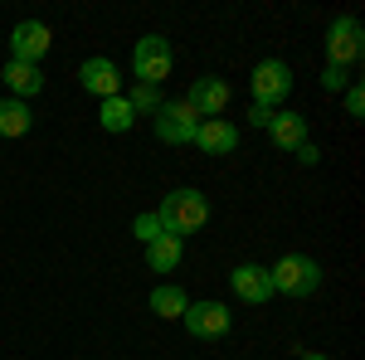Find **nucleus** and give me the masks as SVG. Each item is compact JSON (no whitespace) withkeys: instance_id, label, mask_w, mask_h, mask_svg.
<instances>
[{"instance_id":"39448f33","label":"nucleus","mask_w":365,"mask_h":360,"mask_svg":"<svg viewBox=\"0 0 365 360\" xmlns=\"http://www.w3.org/2000/svg\"><path fill=\"white\" fill-rule=\"evenodd\" d=\"M327 54H331V63H341V68H351V63H356V58L365 54L361 20H351V15H341V20H331V29H327Z\"/></svg>"},{"instance_id":"6e6552de","label":"nucleus","mask_w":365,"mask_h":360,"mask_svg":"<svg viewBox=\"0 0 365 360\" xmlns=\"http://www.w3.org/2000/svg\"><path fill=\"white\" fill-rule=\"evenodd\" d=\"M180 322H185V331L200 336V341H220V336L229 331V312L220 302H190Z\"/></svg>"},{"instance_id":"1a4fd4ad","label":"nucleus","mask_w":365,"mask_h":360,"mask_svg":"<svg viewBox=\"0 0 365 360\" xmlns=\"http://www.w3.org/2000/svg\"><path fill=\"white\" fill-rule=\"evenodd\" d=\"M229 282H234V292L253 307L273 297V277H268V268H258V263H239V268L229 273Z\"/></svg>"},{"instance_id":"2eb2a0df","label":"nucleus","mask_w":365,"mask_h":360,"mask_svg":"<svg viewBox=\"0 0 365 360\" xmlns=\"http://www.w3.org/2000/svg\"><path fill=\"white\" fill-rule=\"evenodd\" d=\"M180 253H185V244L175 234H161L146 244V263H151V273H170V268H180Z\"/></svg>"},{"instance_id":"20e7f679","label":"nucleus","mask_w":365,"mask_h":360,"mask_svg":"<svg viewBox=\"0 0 365 360\" xmlns=\"http://www.w3.org/2000/svg\"><path fill=\"white\" fill-rule=\"evenodd\" d=\"M253 103L258 108H273V103H282L287 93H292V68L282 63V58H263L258 68H253Z\"/></svg>"},{"instance_id":"f03ea898","label":"nucleus","mask_w":365,"mask_h":360,"mask_svg":"<svg viewBox=\"0 0 365 360\" xmlns=\"http://www.w3.org/2000/svg\"><path fill=\"white\" fill-rule=\"evenodd\" d=\"M268 277H273V292H287V297H312V292L322 287V268H317L312 258H302V253L278 258V263L268 268Z\"/></svg>"},{"instance_id":"b1692460","label":"nucleus","mask_w":365,"mask_h":360,"mask_svg":"<svg viewBox=\"0 0 365 360\" xmlns=\"http://www.w3.org/2000/svg\"><path fill=\"white\" fill-rule=\"evenodd\" d=\"M297 161H307V166H317V146H312V141H302V146H297Z\"/></svg>"},{"instance_id":"ddd939ff","label":"nucleus","mask_w":365,"mask_h":360,"mask_svg":"<svg viewBox=\"0 0 365 360\" xmlns=\"http://www.w3.org/2000/svg\"><path fill=\"white\" fill-rule=\"evenodd\" d=\"M0 78H5V88H10V98H15V103H25V98H34V93L44 88V73H39V63H15V58H10Z\"/></svg>"},{"instance_id":"dca6fc26","label":"nucleus","mask_w":365,"mask_h":360,"mask_svg":"<svg viewBox=\"0 0 365 360\" xmlns=\"http://www.w3.org/2000/svg\"><path fill=\"white\" fill-rule=\"evenodd\" d=\"M132 122H137V112H132V103L122 93L103 98V132H132Z\"/></svg>"},{"instance_id":"6ab92c4d","label":"nucleus","mask_w":365,"mask_h":360,"mask_svg":"<svg viewBox=\"0 0 365 360\" xmlns=\"http://www.w3.org/2000/svg\"><path fill=\"white\" fill-rule=\"evenodd\" d=\"M127 103H132V112H137V117H141V112H161V93H156V88H132V93H127Z\"/></svg>"},{"instance_id":"4be33fe9","label":"nucleus","mask_w":365,"mask_h":360,"mask_svg":"<svg viewBox=\"0 0 365 360\" xmlns=\"http://www.w3.org/2000/svg\"><path fill=\"white\" fill-rule=\"evenodd\" d=\"M346 112H351V117H361V112H365V93H361V88L346 93Z\"/></svg>"},{"instance_id":"aec40b11","label":"nucleus","mask_w":365,"mask_h":360,"mask_svg":"<svg viewBox=\"0 0 365 360\" xmlns=\"http://www.w3.org/2000/svg\"><path fill=\"white\" fill-rule=\"evenodd\" d=\"M132 234H137L141 244H151V239H161V220L156 215H137L132 220Z\"/></svg>"},{"instance_id":"a211bd4d","label":"nucleus","mask_w":365,"mask_h":360,"mask_svg":"<svg viewBox=\"0 0 365 360\" xmlns=\"http://www.w3.org/2000/svg\"><path fill=\"white\" fill-rule=\"evenodd\" d=\"M29 122H34V117H29L25 103H15V98H5V103H0V137H25Z\"/></svg>"},{"instance_id":"393cba45","label":"nucleus","mask_w":365,"mask_h":360,"mask_svg":"<svg viewBox=\"0 0 365 360\" xmlns=\"http://www.w3.org/2000/svg\"><path fill=\"white\" fill-rule=\"evenodd\" d=\"M302 360H327V356H317V351H307V356H302Z\"/></svg>"},{"instance_id":"9d476101","label":"nucleus","mask_w":365,"mask_h":360,"mask_svg":"<svg viewBox=\"0 0 365 360\" xmlns=\"http://www.w3.org/2000/svg\"><path fill=\"white\" fill-rule=\"evenodd\" d=\"M195 146L205 151V156H229V151L239 146V132L229 127L225 117H210V122L195 127Z\"/></svg>"},{"instance_id":"9b49d317","label":"nucleus","mask_w":365,"mask_h":360,"mask_svg":"<svg viewBox=\"0 0 365 360\" xmlns=\"http://www.w3.org/2000/svg\"><path fill=\"white\" fill-rule=\"evenodd\" d=\"M190 108L210 122V117H220L225 112V103H229V83L225 78H195V88H190V98H185Z\"/></svg>"},{"instance_id":"f257e3e1","label":"nucleus","mask_w":365,"mask_h":360,"mask_svg":"<svg viewBox=\"0 0 365 360\" xmlns=\"http://www.w3.org/2000/svg\"><path fill=\"white\" fill-rule=\"evenodd\" d=\"M156 220H161V234L185 239V234H195L200 224L210 220V200L200 190H170L161 200V210H156Z\"/></svg>"},{"instance_id":"5701e85b","label":"nucleus","mask_w":365,"mask_h":360,"mask_svg":"<svg viewBox=\"0 0 365 360\" xmlns=\"http://www.w3.org/2000/svg\"><path fill=\"white\" fill-rule=\"evenodd\" d=\"M249 122H253V127H268V122H273V108H258V103H253Z\"/></svg>"},{"instance_id":"0eeeda50","label":"nucleus","mask_w":365,"mask_h":360,"mask_svg":"<svg viewBox=\"0 0 365 360\" xmlns=\"http://www.w3.org/2000/svg\"><path fill=\"white\" fill-rule=\"evenodd\" d=\"M49 25H39V20H20L15 25V34H10V54H15V63H39V58L49 54Z\"/></svg>"},{"instance_id":"f8f14e48","label":"nucleus","mask_w":365,"mask_h":360,"mask_svg":"<svg viewBox=\"0 0 365 360\" xmlns=\"http://www.w3.org/2000/svg\"><path fill=\"white\" fill-rule=\"evenodd\" d=\"M78 83L93 93V98H117V63L113 58H88L83 68H78Z\"/></svg>"},{"instance_id":"7ed1b4c3","label":"nucleus","mask_w":365,"mask_h":360,"mask_svg":"<svg viewBox=\"0 0 365 360\" xmlns=\"http://www.w3.org/2000/svg\"><path fill=\"white\" fill-rule=\"evenodd\" d=\"M170 63H175V49H170L166 34H146V39H137L132 68H137L141 88H156L161 78H170Z\"/></svg>"},{"instance_id":"412c9836","label":"nucleus","mask_w":365,"mask_h":360,"mask_svg":"<svg viewBox=\"0 0 365 360\" xmlns=\"http://www.w3.org/2000/svg\"><path fill=\"white\" fill-rule=\"evenodd\" d=\"M351 83V78H346V68H341V63H327V73H322V88H327V93H336V88H346Z\"/></svg>"},{"instance_id":"f3484780","label":"nucleus","mask_w":365,"mask_h":360,"mask_svg":"<svg viewBox=\"0 0 365 360\" xmlns=\"http://www.w3.org/2000/svg\"><path fill=\"white\" fill-rule=\"evenodd\" d=\"M185 307H190V297H185L180 287H170V282L151 292V312H156V317H166V322H175V317H185Z\"/></svg>"},{"instance_id":"423d86ee","label":"nucleus","mask_w":365,"mask_h":360,"mask_svg":"<svg viewBox=\"0 0 365 360\" xmlns=\"http://www.w3.org/2000/svg\"><path fill=\"white\" fill-rule=\"evenodd\" d=\"M205 122L190 103H161V117H156V137L180 146V141H195V127Z\"/></svg>"},{"instance_id":"4468645a","label":"nucleus","mask_w":365,"mask_h":360,"mask_svg":"<svg viewBox=\"0 0 365 360\" xmlns=\"http://www.w3.org/2000/svg\"><path fill=\"white\" fill-rule=\"evenodd\" d=\"M268 137L278 141L282 151H297V146L307 141V122H302L297 112H273V122H268Z\"/></svg>"}]
</instances>
